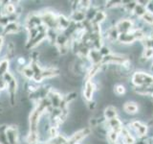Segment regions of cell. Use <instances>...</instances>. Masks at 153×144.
Masks as SVG:
<instances>
[{
	"label": "cell",
	"mask_w": 153,
	"mask_h": 144,
	"mask_svg": "<svg viewBox=\"0 0 153 144\" xmlns=\"http://www.w3.org/2000/svg\"><path fill=\"white\" fill-rule=\"evenodd\" d=\"M40 17L42 24H44L47 28L52 29V30L57 28V16H56L54 12L44 11V13L40 14Z\"/></svg>",
	"instance_id": "cell-1"
},
{
	"label": "cell",
	"mask_w": 153,
	"mask_h": 144,
	"mask_svg": "<svg viewBox=\"0 0 153 144\" xmlns=\"http://www.w3.org/2000/svg\"><path fill=\"white\" fill-rule=\"evenodd\" d=\"M133 83L139 86H148L153 84V77L143 72H136L132 78Z\"/></svg>",
	"instance_id": "cell-2"
},
{
	"label": "cell",
	"mask_w": 153,
	"mask_h": 144,
	"mask_svg": "<svg viewBox=\"0 0 153 144\" xmlns=\"http://www.w3.org/2000/svg\"><path fill=\"white\" fill-rule=\"evenodd\" d=\"M89 134H90V130L88 128L81 129L76 133H75L74 134H72L71 137L67 140V144H78L82 140L85 136H87Z\"/></svg>",
	"instance_id": "cell-3"
},
{
	"label": "cell",
	"mask_w": 153,
	"mask_h": 144,
	"mask_svg": "<svg viewBox=\"0 0 153 144\" xmlns=\"http://www.w3.org/2000/svg\"><path fill=\"white\" fill-rule=\"evenodd\" d=\"M140 35L141 34L138 31H134L131 33L127 32V33H123L122 35H120L119 38H120V40L123 43H132L140 37Z\"/></svg>",
	"instance_id": "cell-4"
},
{
	"label": "cell",
	"mask_w": 153,
	"mask_h": 144,
	"mask_svg": "<svg viewBox=\"0 0 153 144\" xmlns=\"http://www.w3.org/2000/svg\"><path fill=\"white\" fill-rule=\"evenodd\" d=\"M94 90H95V86L91 81H86V83L84 85V88H83V96L86 100H92L93 98V94H94Z\"/></svg>",
	"instance_id": "cell-5"
},
{
	"label": "cell",
	"mask_w": 153,
	"mask_h": 144,
	"mask_svg": "<svg viewBox=\"0 0 153 144\" xmlns=\"http://www.w3.org/2000/svg\"><path fill=\"white\" fill-rule=\"evenodd\" d=\"M6 136L9 144H17V132L13 127H7Z\"/></svg>",
	"instance_id": "cell-6"
},
{
	"label": "cell",
	"mask_w": 153,
	"mask_h": 144,
	"mask_svg": "<svg viewBox=\"0 0 153 144\" xmlns=\"http://www.w3.org/2000/svg\"><path fill=\"white\" fill-rule=\"evenodd\" d=\"M19 30H20V27H19L17 23L13 21L9 22L7 25L4 27V33L6 34V35H13V34L19 32Z\"/></svg>",
	"instance_id": "cell-7"
},
{
	"label": "cell",
	"mask_w": 153,
	"mask_h": 144,
	"mask_svg": "<svg viewBox=\"0 0 153 144\" xmlns=\"http://www.w3.org/2000/svg\"><path fill=\"white\" fill-rule=\"evenodd\" d=\"M132 27V22L128 19H123L117 24V29L118 31L123 32V33H127L130 31Z\"/></svg>",
	"instance_id": "cell-8"
},
{
	"label": "cell",
	"mask_w": 153,
	"mask_h": 144,
	"mask_svg": "<svg viewBox=\"0 0 153 144\" xmlns=\"http://www.w3.org/2000/svg\"><path fill=\"white\" fill-rule=\"evenodd\" d=\"M107 123L109 124V127L111 129V131H114L116 133L121 132L123 130V125L122 122L116 117V118H112V119H109Z\"/></svg>",
	"instance_id": "cell-9"
},
{
	"label": "cell",
	"mask_w": 153,
	"mask_h": 144,
	"mask_svg": "<svg viewBox=\"0 0 153 144\" xmlns=\"http://www.w3.org/2000/svg\"><path fill=\"white\" fill-rule=\"evenodd\" d=\"M102 53L98 50H92L89 52V57H90V60L91 62H93L94 64H98L99 62L102 61Z\"/></svg>",
	"instance_id": "cell-10"
},
{
	"label": "cell",
	"mask_w": 153,
	"mask_h": 144,
	"mask_svg": "<svg viewBox=\"0 0 153 144\" xmlns=\"http://www.w3.org/2000/svg\"><path fill=\"white\" fill-rule=\"evenodd\" d=\"M104 116H105V118H107V120L112 119V118H116L117 117V110H116V108L112 107V106H109V107L105 108Z\"/></svg>",
	"instance_id": "cell-11"
},
{
	"label": "cell",
	"mask_w": 153,
	"mask_h": 144,
	"mask_svg": "<svg viewBox=\"0 0 153 144\" xmlns=\"http://www.w3.org/2000/svg\"><path fill=\"white\" fill-rule=\"evenodd\" d=\"M123 110H124V112H126L133 114V113L137 112L138 106L136 105V103H134V102H127V103L124 104Z\"/></svg>",
	"instance_id": "cell-12"
},
{
	"label": "cell",
	"mask_w": 153,
	"mask_h": 144,
	"mask_svg": "<svg viewBox=\"0 0 153 144\" xmlns=\"http://www.w3.org/2000/svg\"><path fill=\"white\" fill-rule=\"evenodd\" d=\"M70 25L69 19H67L63 16H57V28L59 29H67Z\"/></svg>",
	"instance_id": "cell-13"
},
{
	"label": "cell",
	"mask_w": 153,
	"mask_h": 144,
	"mask_svg": "<svg viewBox=\"0 0 153 144\" xmlns=\"http://www.w3.org/2000/svg\"><path fill=\"white\" fill-rule=\"evenodd\" d=\"M3 11L5 16H12L13 14H16V6H14V4L8 2V4L5 5Z\"/></svg>",
	"instance_id": "cell-14"
},
{
	"label": "cell",
	"mask_w": 153,
	"mask_h": 144,
	"mask_svg": "<svg viewBox=\"0 0 153 144\" xmlns=\"http://www.w3.org/2000/svg\"><path fill=\"white\" fill-rule=\"evenodd\" d=\"M133 127L135 128L136 132L139 134V136H145V134H146V131H147V128L146 125L142 124L141 122H134L133 123Z\"/></svg>",
	"instance_id": "cell-15"
},
{
	"label": "cell",
	"mask_w": 153,
	"mask_h": 144,
	"mask_svg": "<svg viewBox=\"0 0 153 144\" xmlns=\"http://www.w3.org/2000/svg\"><path fill=\"white\" fill-rule=\"evenodd\" d=\"M9 68V61L2 60L0 62V79H3L4 75L8 72Z\"/></svg>",
	"instance_id": "cell-16"
},
{
	"label": "cell",
	"mask_w": 153,
	"mask_h": 144,
	"mask_svg": "<svg viewBox=\"0 0 153 144\" xmlns=\"http://www.w3.org/2000/svg\"><path fill=\"white\" fill-rule=\"evenodd\" d=\"M22 74L26 77L28 79H33L35 77V72H33V68L31 65H27V66H24L22 68Z\"/></svg>",
	"instance_id": "cell-17"
},
{
	"label": "cell",
	"mask_w": 153,
	"mask_h": 144,
	"mask_svg": "<svg viewBox=\"0 0 153 144\" xmlns=\"http://www.w3.org/2000/svg\"><path fill=\"white\" fill-rule=\"evenodd\" d=\"M123 137L124 139V142L126 144H133L134 143V138L132 137V136L128 132L123 131Z\"/></svg>",
	"instance_id": "cell-18"
},
{
	"label": "cell",
	"mask_w": 153,
	"mask_h": 144,
	"mask_svg": "<svg viewBox=\"0 0 153 144\" xmlns=\"http://www.w3.org/2000/svg\"><path fill=\"white\" fill-rule=\"evenodd\" d=\"M72 18H73L74 20H76V21H81L84 19V14L80 11H75L73 16H72Z\"/></svg>",
	"instance_id": "cell-19"
},
{
	"label": "cell",
	"mask_w": 153,
	"mask_h": 144,
	"mask_svg": "<svg viewBox=\"0 0 153 144\" xmlns=\"http://www.w3.org/2000/svg\"><path fill=\"white\" fill-rule=\"evenodd\" d=\"M104 19H105V14L103 12H98L95 14L94 21L96 23H100L102 20H104Z\"/></svg>",
	"instance_id": "cell-20"
},
{
	"label": "cell",
	"mask_w": 153,
	"mask_h": 144,
	"mask_svg": "<svg viewBox=\"0 0 153 144\" xmlns=\"http://www.w3.org/2000/svg\"><path fill=\"white\" fill-rule=\"evenodd\" d=\"M14 49H16V46H14L13 42H10L7 46V55L10 57H13L14 55V53H16Z\"/></svg>",
	"instance_id": "cell-21"
},
{
	"label": "cell",
	"mask_w": 153,
	"mask_h": 144,
	"mask_svg": "<svg viewBox=\"0 0 153 144\" xmlns=\"http://www.w3.org/2000/svg\"><path fill=\"white\" fill-rule=\"evenodd\" d=\"M143 19H145V20H146L147 23L153 24V14L146 12V13L143 16Z\"/></svg>",
	"instance_id": "cell-22"
},
{
	"label": "cell",
	"mask_w": 153,
	"mask_h": 144,
	"mask_svg": "<svg viewBox=\"0 0 153 144\" xmlns=\"http://www.w3.org/2000/svg\"><path fill=\"white\" fill-rule=\"evenodd\" d=\"M117 137H118V133L114 132V131H111V132H110V134H108V139H109V141L111 143L116 142Z\"/></svg>",
	"instance_id": "cell-23"
},
{
	"label": "cell",
	"mask_w": 153,
	"mask_h": 144,
	"mask_svg": "<svg viewBox=\"0 0 153 144\" xmlns=\"http://www.w3.org/2000/svg\"><path fill=\"white\" fill-rule=\"evenodd\" d=\"M115 91H116V93L119 94V95H122L126 92V88H124V86H122V85H118L116 86V88H115Z\"/></svg>",
	"instance_id": "cell-24"
},
{
	"label": "cell",
	"mask_w": 153,
	"mask_h": 144,
	"mask_svg": "<svg viewBox=\"0 0 153 144\" xmlns=\"http://www.w3.org/2000/svg\"><path fill=\"white\" fill-rule=\"evenodd\" d=\"M3 43H4V37L2 35H0V52H1V50H2Z\"/></svg>",
	"instance_id": "cell-25"
},
{
	"label": "cell",
	"mask_w": 153,
	"mask_h": 144,
	"mask_svg": "<svg viewBox=\"0 0 153 144\" xmlns=\"http://www.w3.org/2000/svg\"><path fill=\"white\" fill-rule=\"evenodd\" d=\"M152 71H153V64H152Z\"/></svg>",
	"instance_id": "cell-26"
}]
</instances>
